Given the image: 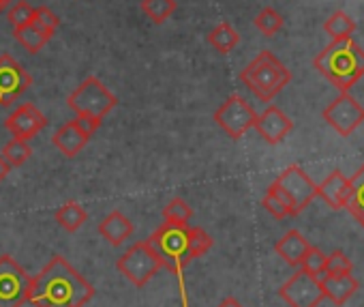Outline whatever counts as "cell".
<instances>
[{
	"label": "cell",
	"mask_w": 364,
	"mask_h": 307,
	"mask_svg": "<svg viewBox=\"0 0 364 307\" xmlns=\"http://www.w3.org/2000/svg\"><path fill=\"white\" fill-rule=\"evenodd\" d=\"M274 185L287 196L294 217L300 215L315 198H317V185L311 181V177L296 164L287 166L274 181Z\"/></svg>",
	"instance_id": "obj_8"
},
{
	"label": "cell",
	"mask_w": 364,
	"mask_h": 307,
	"mask_svg": "<svg viewBox=\"0 0 364 307\" xmlns=\"http://www.w3.org/2000/svg\"><path fill=\"white\" fill-rule=\"evenodd\" d=\"M9 5V0H0V14H3V9Z\"/></svg>",
	"instance_id": "obj_38"
},
{
	"label": "cell",
	"mask_w": 364,
	"mask_h": 307,
	"mask_svg": "<svg viewBox=\"0 0 364 307\" xmlns=\"http://www.w3.org/2000/svg\"><path fill=\"white\" fill-rule=\"evenodd\" d=\"M240 41V35L236 33V28L228 22H221L219 26H215L208 35V43L219 52V54H230Z\"/></svg>",
	"instance_id": "obj_22"
},
{
	"label": "cell",
	"mask_w": 364,
	"mask_h": 307,
	"mask_svg": "<svg viewBox=\"0 0 364 307\" xmlns=\"http://www.w3.org/2000/svg\"><path fill=\"white\" fill-rule=\"evenodd\" d=\"M240 82L264 103L272 101L289 82H291V71L270 52L262 50L242 71H240Z\"/></svg>",
	"instance_id": "obj_3"
},
{
	"label": "cell",
	"mask_w": 364,
	"mask_h": 307,
	"mask_svg": "<svg viewBox=\"0 0 364 307\" xmlns=\"http://www.w3.org/2000/svg\"><path fill=\"white\" fill-rule=\"evenodd\" d=\"M321 288L326 298H330L334 305H345L360 288L358 279L351 273H343V275H321L319 277Z\"/></svg>",
	"instance_id": "obj_16"
},
{
	"label": "cell",
	"mask_w": 364,
	"mask_h": 307,
	"mask_svg": "<svg viewBox=\"0 0 364 307\" xmlns=\"http://www.w3.org/2000/svg\"><path fill=\"white\" fill-rule=\"evenodd\" d=\"M33 84V76L11 56H0V108H11Z\"/></svg>",
	"instance_id": "obj_12"
},
{
	"label": "cell",
	"mask_w": 364,
	"mask_h": 307,
	"mask_svg": "<svg viewBox=\"0 0 364 307\" xmlns=\"http://www.w3.org/2000/svg\"><path fill=\"white\" fill-rule=\"evenodd\" d=\"M213 236L204 228H189V254L193 260L204 256L213 247Z\"/></svg>",
	"instance_id": "obj_30"
},
{
	"label": "cell",
	"mask_w": 364,
	"mask_h": 307,
	"mask_svg": "<svg viewBox=\"0 0 364 307\" xmlns=\"http://www.w3.org/2000/svg\"><path fill=\"white\" fill-rule=\"evenodd\" d=\"M92 296V283H88L58 254L50 258L35 277H31L28 301L35 307H84Z\"/></svg>",
	"instance_id": "obj_1"
},
{
	"label": "cell",
	"mask_w": 364,
	"mask_h": 307,
	"mask_svg": "<svg viewBox=\"0 0 364 307\" xmlns=\"http://www.w3.org/2000/svg\"><path fill=\"white\" fill-rule=\"evenodd\" d=\"M253 129L264 137V142L274 146V144H281L289 135V131L294 129V120L281 108L268 105L262 114H257Z\"/></svg>",
	"instance_id": "obj_14"
},
{
	"label": "cell",
	"mask_w": 364,
	"mask_h": 307,
	"mask_svg": "<svg viewBox=\"0 0 364 307\" xmlns=\"http://www.w3.org/2000/svg\"><path fill=\"white\" fill-rule=\"evenodd\" d=\"M255 118H257V112L240 95H230L225 99V103H221L219 110L215 112V123L232 140H240L249 129H253Z\"/></svg>",
	"instance_id": "obj_9"
},
{
	"label": "cell",
	"mask_w": 364,
	"mask_h": 307,
	"mask_svg": "<svg viewBox=\"0 0 364 307\" xmlns=\"http://www.w3.org/2000/svg\"><path fill=\"white\" fill-rule=\"evenodd\" d=\"M317 196L334 211H341L347 207L349 198H351V185H349V179L341 172V170H334L330 172V177L317 185Z\"/></svg>",
	"instance_id": "obj_15"
},
{
	"label": "cell",
	"mask_w": 364,
	"mask_h": 307,
	"mask_svg": "<svg viewBox=\"0 0 364 307\" xmlns=\"http://www.w3.org/2000/svg\"><path fill=\"white\" fill-rule=\"evenodd\" d=\"M323 120L341 135L349 137L362 123H364V108L358 99H353L349 93H341L326 110Z\"/></svg>",
	"instance_id": "obj_11"
},
{
	"label": "cell",
	"mask_w": 364,
	"mask_h": 307,
	"mask_svg": "<svg viewBox=\"0 0 364 307\" xmlns=\"http://www.w3.org/2000/svg\"><path fill=\"white\" fill-rule=\"evenodd\" d=\"M116 95L99 78H86L67 97V105L75 112V116H88L95 120H103L116 108Z\"/></svg>",
	"instance_id": "obj_5"
},
{
	"label": "cell",
	"mask_w": 364,
	"mask_h": 307,
	"mask_svg": "<svg viewBox=\"0 0 364 307\" xmlns=\"http://www.w3.org/2000/svg\"><path fill=\"white\" fill-rule=\"evenodd\" d=\"M9 172H11V166L3 160V155H0V183H3L9 177Z\"/></svg>",
	"instance_id": "obj_36"
},
{
	"label": "cell",
	"mask_w": 364,
	"mask_h": 307,
	"mask_svg": "<svg viewBox=\"0 0 364 307\" xmlns=\"http://www.w3.org/2000/svg\"><path fill=\"white\" fill-rule=\"evenodd\" d=\"M176 0H141V9L154 24L167 22L176 11Z\"/></svg>",
	"instance_id": "obj_27"
},
{
	"label": "cell",
	"mask_w": 364,
	"mask_h": 307,
	"mask_svg": "<svg viewBox=\"0 0 364 307\" xmlns=\"http://www.w3.org/2000/svg\"><path fill=\"white\" fill-rule=\"evenodd\" d=\"M323 31L332 37V41H345V39H351V35L355 33V22L345 11H334L326 20Z\"/></svg>",
	"instance_id": "obj_25"
},
{
	"label": "cell",
	"mask_w": 364,
	"mask_h": 307,
	"mask_svg": "<svg viewBox=\"0 0 364 307\" xmlns=\"http://www.w3.org/2000/svg\"><path fill=\"white\" fill-rule=\"evenodd\" d=\"M5 127L14 133V137L31 140L48 127V118L35 103H22L7 116Z\"/></svg>",
	"instance_id": "obj_13"
},
{
	"label": "cell",
	"mask_w": 364,
	"mask_h": 307,
	"mask_svg": "<svg viewBox=\"0 0 364 307\" xmlns=\"http://www.w3.org/2000/svg\"><path fill=\"white\" fill-rule=\"evenodd\" d=\"M33 22L41 28V31H46L50 37L58 31V26H60V18L50 9V7H37L35 9V16H33Z\"/></svg>",
	"instance_id": "obj_32"
},
{
	"label": "cell",
	"mask_w": 364,
	"mask_h": 307,
	"mask_svg": "<svg viewBox=\"0 0 364 307\" xmlns=\"http://www.w3.org/2000/svg\"><path fill=\"white\" fill-rule=\"evenodd\" d=\"M311 243L298 232V230H289L285 232L277 245H274V251L279 254V258H283L289 266H300L302 260H304V254L309 251Z\"/></svg>",
	"instance_id": "obj_17"
},
{
	"label": "cell",
	"mask_w": 364,
	"mask_h": 307,
	"mask_svg": "<svg viewBox=\"0 0 364 307\" xmlns=\"http://www.w3.org/2000/svg\"><path fill=\"white\" fill-rule=\"evenodd\" d=\"M262 207L274 217V219H285V217H294L291 213V207H289V200L287 196L272 183L266 192V196L262 198Z\"/></svg>",
	"instance_id": "obj_24"
},
{
	"label": "cell",
	"mask_w": 364,
	"mask_h": 307,
	"mask_svg": "<svg viewBox=\"0 0 364 307\" xmlns=\"http://www.w3.org/2000/svg\"><path fill=\"white\" fill-rule=\"evenodd\" d=\"M116 269L137 288L146 286L156 271L161 269V260L156 258V254L148 247L146 241H139L135 245H131L116 262Z\"/></svg>",
	"instance_id": "obj_6"
},
{
	"label": "cell",
	"mask_w": 364,
	"mask_h": 307,
	"mask_svg": "<svg viewBox=\"0 0 364 307\" xmlns=\"http://www.w3.org/2000/svg\"><path fill=\"white\" fill-rule=\"evenodd\" d=\"M75 125H77V129L84 133V135H88V137H92V133L99 129V125H101V120H95V118H88V116H75V120H73Z\"/></svg>",
	"instance_id": "obj_35"
},
{
	"label": "cell",
	"mask_w": 364,
	"mask_h": 307,
	"mask_svg": "<svg viewBox=\"0 0 364 307\" xmlns=\"http://www.w3.org/2000/svg\"><path fill=\"white\" fill-rule=\"evenodd\" d=\"M33 155V150L28 146V140H20V137H14L5 148H3V160L11 166V168H20L24 166Z\"/></svg>",
	"instance_id": "obj_26"
},
{
	"label": "cell",
	"mask_w": 364,
	"mask_h": 307,
	"mask_svg": "<svg viewBox=\"0 0 364 307\" xmlns=\"http://www.w3.org/2000/svg\"><path fill=\"white\" fill-rule=\"evenodd\" d=\"M14 37L20 46H24L31 54H37L43 50V46L52 39L46 31H41L35 22L26 24V26H20V28H14Z\"/></svg>",
	"instance_id": "obj_20"
},
{
	"label": "cell",
	"mask_w": 364,
	"mask_h": 307,
	"mask_svg": "<svg viewBox=\"0 0 364 307\" xmlns=\"http://www.w3.org/2000/svg\"><path fill=\"white\" fill-rule=\"evenodd\" d=\"M88 135H84L80 129H77V125L73 123V120H69V123H65L56 133H54V137H52V144L63 152L65 157H69V160H73V157H77V152L88 144Z\"/></svg>",
	"instance_id": "obj_18"
},
{
	"label": "cell",
	"mask_w": 364,
	"mask_h": 307,
	"mask_svg": "<svg viewBox=\"0 0 364 307\" xmlns=\"http://www.w3.org/2000/svg\"><path fill=\"white\" fill-rule=\"evenodd\" d=\"M323 262H326V254L319 247H309V251L304 254V260L300 264V269H304L306 273L315 275L317 279L323 275Z\"/></svg>",
	"instance_id": "obj_33"
},
{
	"label": "cell",
	"mask_w": 364,
	"mask_h": 307,
	"mask_svg": "<svg viewBox=\"0 0 364 307\" xmlns=\"http://www.w3.org/2000/svg\"><path fill=\"white\" fill-rule=\"evenodd\" d=\"M33 16H35V7H31L26 0H20V3H16L9 14H7V20L14 24V28H20V26H26L33 22Z\"/></svg>",
	"instance_id": "obj_34"
},
{
	"label": "cell",
	"mask_w": 364,
	"mask_h": 307,
	"mask_svg": "<svg viewBox=\"0 0 364 307\" xmlns=\"http://www.w3.org/2000/svg\"><path fill=\"white\" fill-rule=\"evenodd\" d=\"M253 24L264 37H274L283 28V16L279 11H274L272 7H266L255 16Z\"/></svg>",
	"instance_id": "obj_29"
},
{
	"label": "cell",
	"mask_w": 364,
	"mask_h": 307,
	"mask_svg": "<svg viewBox=\"0 0 364 307\" xmlns=\"http://www.w3.org/2000/svg\"><path fill=\"white\" fill-rule=\"evenodd\" d=\"M279 296L289 305V307H317L326 294L321 288V281L306 273L304 269H298L281 288H279Z\"/></svg>",
	"instance_id": "obj_10"
},
{
	"label": "cell",
	"mask_w": 364,
	"mask_h": 307,
	"mask_svg": "<svg viewBox=\"0 0 364 307\" xmlns=\"http://www.w3.org/2000/svg\"><path fill=\"white\" fill-rule=\"evenodd\" d=\"M349 185H351V198L345 209L351 213L353 219H358L364 226V164L353 172Z\"/></svg>",
	"instance_id": "obj_21"
},
{
	"label": "cell",
	"mask_w": 364,
	"mask_h": 307,
	"mask_svg": "<svg viewBox=\"0 0 364 307\" xmlns=\"http://www.w3.org/2000/svg\"><path fill=\"white\" fill-rule=\"evenodd\" d=\"M193 217V209L182 200V198H173L167 202V207L163 209V219L167 224H176V226H189Z\"/></svg>",
	"instance_id": "obj_28"
},
{
	"label": "cell",
	"mask_w": 364,
	"mask_h": 307,
	"mask_svg": "<svg viewBox=\"0 0 364 307\" xmlns=\"http://www.w3.org/2000/svg\"><path fill=\"white\" fill-rule=\"evenodd\" d=\"M148 247L171 273H180L193 258L189 254V226H176V224H161L148 239Z\"/></svg>",
	"instance_id": "obj_4"
},
{
	"label": "cell",
	"mask_w": 364,
	"mask_h": 307,
	"mask_svg": "<svg viewBox=\"0 0 364 307\" xmlns=\"http://www.w3.org/2000/svg\"><path fill=\"white\" fill-rule=\"evenodd\" d=\"M323 273L326 275H343V273H353V264L351 260L341 251V249H334L330 256H326V262H323Z\"/></svg>",
	"instance_id": "obj_31"
},
{
	"label": "cell",
	"mask_w": 364,
	"mask_h": 307,
	"mask_svg": "<svg viewBox=\"0 0 364 307\" xmlns=\"http://www.w3.org/2000/svg\"><path fill=\"white\" fill-rule=\"evenodd\" d=\"M99 234L114 247L122 245L131 234H133V224L127 215H122L120 211H112L107 217L101 219L99 224Z\"/></svg>",
	"instance_id": "obj_19"
},
{
	"label": "cell",
	"mask_w": 364,
	"mask_h": 307,
	"mask_svg": "<svg viewBox=\"0 0 364 307\" xmlns=\"http://www.w3.org/2000/svg\"><path fill=\"white\" fill-rule=\"evenodd\" d=\"M219 307H245L238 298H234V296H228V298H223L221 303H219Z\"/></svg>",
	"instance_id": "obj_37"
},
{
	"label": "cell",
	"mask_w": 364,
	"mask_h": 307,
	"mask_svg": "<svg viewBox=\"0 0 364 307\" xmlns=\"http://www.w3.org/2000/svg\"><path fill=\"white\" fill-rule=\"evenodd\" d=\"M31 275L7 254L0 256V307H22L28 301Z\"/></svg>",
	"instance_id": "obj_7"
},
{
	"label": "cell",
	"mask_w": 364,
	"mask_h": 307,
	"mask_svg": "<svg viewBox=\"0 0 364 307\" xmlns=\"http://www.w3.org/2000/svg\"><path fill=\"white\" fill-rule=\"evenodd\" d=\"M54 217H56V222L60 224V228H65L67 232H77V230L86 224L88 213L84 211L82 204H77V202H67V204H63V207L54 213Z\"/></svg>",
	"instance_id": "obj_23"
},
{
	"label": "cell",
	"mask_w": 364,
	"mask_h": 307,
	"mask_svg": "<svg viewBox=\"0 0 364 307\" xmlns=\"http://www.w3.org/2000/svg\"><path fill=\"white\" fill-rule=\"evenodd\" d=\"M313 67L341 93H349L364 76V50L353 39L332 41L313 58Z\"/></svg>",
	"instance_id": "obj_2"
}]
</instances>
